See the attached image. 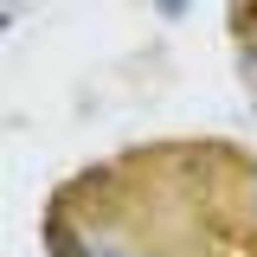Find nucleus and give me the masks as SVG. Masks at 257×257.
<instances>
[{"label": "nucleus", "mask_w": 257, "mask_h": 257, "mask_svg": "<svg viewBox=\"0 0 257 257\" xmlns=\"http://www.w3.org/2000/svg\"><path fill=\"white\" fill-rule=\"evenodd\" d=\"M52 251H58V257H90L84 238H64V231H52Z\"/></svg>", "instance_id": "f257e3e1"}, {"label": "nucleus", "mask_w": 257, "mask_h": 257, "mask_svg": "<svg viewBox=\"0 0 257 257\" xmlns=\"http://www.w3.org/2000/svg\"><path fill=\"white\" fill-rule=\"evenodd\" d=\"M161 13H167V20H174V13H187V0H161Z\"/></svg>", "instance_id": "f03ea898"}, {"label": "nucleus", "mask_w": 257, "mask_h": 257, "mask_svg": "<svg viewBox=\"0 0 257 257\" xmlns=\"http://www.w3.org/2000/svg\"><path fill=\"white\" fill-rule=\"evenodd\" d=\"M103 257H116V251H103Z\"/></svg>", "instance_id": "7ed1b4c3"}]
</instances>
